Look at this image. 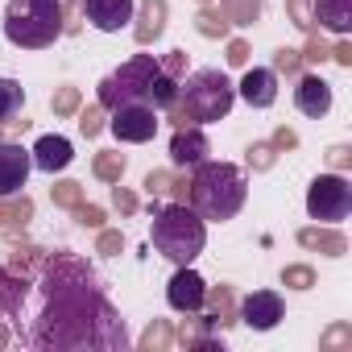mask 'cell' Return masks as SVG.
Segmentation results:
<instances>
[{"mask_svg": "<svg viewBox=\"0 0 352 352\" xmlns=\"http://www.w3.org/2000/svg\"><path fill=\"white\" fill-rule=\"evenodd\" d=\"M120 249H124V236H120V232H100V253L112 257V253H120Z\"/></svg>", "mask_w": 352, "mask_h": 352, "instance_id": "35", "label": "cell"}, {"mask_svg": "<svg viewBox=\"0 0 352 352\" xmlns=\"http://www.w3.org/2000/svg\"><path fill=\"white\" fill-rule=\"evenodd\" d=\"M183 67H187V54H183V50H170L166 63H162V71H166L170 79H174V75H183Z\"/></svg>", "mask_w": 352, "mask_h": 352, "instance_id": "34", "label": "cell"}, {"mask_svg": "<svg viewBox=\"0 0 352 352\" xmlns=\"http://www.w3.org/2000/svg\"><path fill=\"white\" fill-rule=\"evenodd\" d=\"M315 17L331 34H348V25H352V0H315Z\"/></svg>", "mask_w": 352, "mask_h": 352, "instance_id": "18", "label": "cell"}, {"mask_svg": "<svg viewBox=\"0 0 352 352\" xmlns=\"http://www.w3.org/2000/svg\"><path fill=\"white\" fill-rule=\"evenodd\" d=\"M331 54H336V63H344V67H348V63H352V54H348V46H344V42H340V46H336V50H331Z\"/></svg>", "mask_w": 352, "mask_h": 352, "instance_id": "42", "label": "cell"}, {"mask_svg": "<svg viewBox=\"0 0 352 352\" xmlns=\"http://www.w3.org/2000/svg\"><path fill=\"white\" fill-rule=\"evenodd\" d=\"M286 9H290V17H294V25L298 30H311V0H286Z\"/></svg>", "mask_w": 352, "mask_h": 352, "instance_id": "27", "label": "cell"}, {"mask_svg": "<svg viewBox=\"0 0 352 352\" xmlns=\"http://www.w3.org/2000/svg\"><path fill=\"white\" fill-rule=\"evenodd\" d=\"M249 162H253L257 170H270V166H274V145H253V149H249Z\"/></svg>", "mask_w": 352, "mask_h": 352, "instance_id": "31", "label": "cell"}, {"mask_svg": "<svg viewBox=\"0 0 352 352\" xmlns=\"http://www.w3.org/2000/svg\"><path fill=\"white\" fill-rule=\"evenodd\" d=\"M5 38L21 50H46L63 38V0H9Z\"/></svg>", "mask_w": 352, "mask_h": 352, "instance_id": "6", "label": "cell"}, {"mask_svg": "<svg viewBox=\"0 0 352 352\" xmlns=\"http://www.w3.org/2000/svg\"><path fill=\"white\" fill-rule=\"evenodd\" d=\"M170 183H174V179H170L166 170H153L149 179H145V191H149V195H162V191H170Z\"/></svg>", "mask_w": 352, "mask_h": 352, "instance_id": "33", "label": "cell"}, {"mask_svg": "<svg viewBox=\"0 0 352 352\" xmlns=\"http://www.w3.org/2000/svg\"><path fill=\"white\" fill-rule=\"evenodd\" d=\"M204 153H208V137L199 129L179 124V133H174V141H170V162L174 166H199Z\"/></svg>", "mask_w": 352, "mask_h": 352, "instance_id": "16", "label": "cell"}, {"mask_svg": "<svg viewBox=\"0 0 352 352\" xmlns=\"http://www.w3.org/2000/svg\"><path fill=\"white\" fill-rule=\"evenodd\" d=\"M46 311L30 344L38 348H124V323L96 294L91 270L75 257H54L42 278Z\"/></svg>", "mask_w": 352, "mask_h": 352, "instance_id": "1", "label": "cell"}, {"mask_svg": "<svg viewBox=\"0 0 352 352\" xmlns=\"http://www.w3.org/2000/svg\"><path fill=\"white\" fill-rule=\"evenodd\" d=\"M141 344H145V348H153V344H157V348H162V344H170V331H166V327H162V323H153V327H149V331H145V340H141Z\"/></svg>", "mask_w": 352, "mask_h": 352, "instance_id": "36", "label": "cell"}, {"mask_svg": "<svg viewBox=\"0 0 352 352\" xmlns=\"http://www.w3.org/2000/svg\"><path fill=\"white\" fill-rule=\"evenodd\" d=\"M112 133H116V141H133V145L153 141L157 108H149V104H120V108H112Z\"/></svg>", "mask_w": 352, "mask_h": 352, "instance_id": "8", "label": "cell"}, {"mask_svg": "<svg viewBox=\"0 0 352 352\" xmlns=\"http://www.w3.org/2000/svg\"><path fill=\"white\" fill-rule=\"evenodd\" d=\"M241 100H245L249 108H270V104L278 100V75L265 71V67L245 71V79H241Z\"/></svg>", "mask_w": 352, "mask_h": 352, "instance_id": "14", "label": "cell"}, {"mask_svg": "<svg viewBox=\"0 0 352 352\" xmlns=\"http://www.w3.org/2000/svg\"><path fill=\"white\" fill-rule=\"evenodd\" d=\"M112 204H116L120 212H133V208H137V195H129L124 187H116V191H112Z\"/></svg>", "mask_w": 352, "mask_h": 352, "instance_id": "38", "label": "cell"}, {"mask_svg": "<svg viewBox=\"0 0 352 352\" xmlns=\"http://www.w3.org/2000/svg\"><path fill=\"white\" fill-rule=\"evenodd\" d=\"M228 63L232 67H245L249 63V46L245 42H228Z\"/></svg>", "mask_w": 352, "mask_h": 352, "instance_id": "37", "label": "cell"}, {"mask_svg": "<svg viewBox=\"0 0 352 352\" xmlns=\"http://www.w3.org/2000/svg\"><path fill=\"white\" fill-rule=\"evenodd\" d=\"M204 5H208V0H204Z\"/></svg>", "mask_w": 352, "mask_h": 352, "instance_id": "43", "label": "cell"}, {"mask_svg": "<svg viewBox=\"0 0 352 352\" xmlns=\"http://www.w3.org/2000/svg\"><path fill=\"white\" fill-rule=\"evenodd\" d=\"M75 108H79V91H75V87H63V91L54 96V112L67 116V112H75Z\"/></svg>", "mask_w": 352, "mask_h": 352, "instance_id": "28", "label": "cell"}, {"mask_svg": "<svg viewBox=\"0 0 352 352\" xmlns=\"http://www.w3.org/2000/svg\"><path fill=\"white\" fill-rule=\"evenodd\" d=\"M83 17L100 34H120L133 21V0H83Z\"/></svg>", "mask_w": 352, "mask_h": 352, "instance_id": "10", "label": "cell"}, {"mask_svg": "<svg viewBox=\"0 0 352 352\" xmlns=\"http://www.w3.org/2000/svg\"><path fill=\"white\" fill-rule=\"evenodd\" d=\"M220 13L232 25H253L261 17V0H220Z\"/></svg>", "mask_w": 352, "mask_h": 352, "instance_id": "20", "label": "cell"}, {"mask_svg": "<svg viewBox=\"0 0 352 352\" xmlns=\"http://www.w3.org/2000/svg\"><path fill=\"white\" fill-rule=\"evenodd\" d=\"M290 145H294V133L290 129H278L274 133V149H290Z\"/></svg>", "mask_w": 352, "mask_h": 352, "instance_id": "39", "label": "cell"}, {"mask_svg": "<svg viewBox=\"0 0 352 352\" xmlns=\"http://www.w3.org/2000/svg\"><path fill=\"white\" fill-rule=\"evenodd\" d=\"M241 319L253 327V331H270L282 323V298L274 290H253L245 302H241Z\"/></svg>", "mask_w": 352, "mask_h": 352, "instance_id": "12", "label": "cell"}, {"mask_svg": "<svg viewBox=\"0 0 352 352\" xmlns=\"http://www.w3.org/2000/svg\"><path fill=\"white\" fill-rule=\"evenodd\" d=\"M34 216V204L21 195V199H13V204H0V224H25Z\"/></svg>", "mask_w": 352, "mask_h": 352, "instance_id": "24", "label": "cell"}, {"mask_svg": "<svg viewBox=\"0 0 352 352\" xmlns=\"http://www.w3.org/2000/svg\"><path fill=\"white\" fill-rule=\"evenodd\" d=\"M54 204L58 208H79L83 204V187L79 183H58L54 187Z\"/></svg>", "mask_w": 352, "mask_h": 352, "instance_id": "25", "label": "cell"}, {"mask_svg": "<svg viewBox=\"0 0 352 352\" xmlns=\"http://www.w3.org/2000/svg\"><path fill=\"white\" fill-rule=\"evenodd\" d=\"M30 170H34L30 149H21V145H13V141L0 145V199L21 195V187H25V179H30Z\"/></svg>", "mask_w": 352, "mask_h": 352, "instance_id": "9", "label": "cell"}, {"mask_svg": "<svg viewBox=\"0 0 352 352\" xmlns=\"http://www.w3.org/2000/svg\"><path fill=\"white\" fill-rule=\"evenodd\" d=\"M187 187H191L187 195H191V208L199 212V220H216V224L232 220L245 204V191H249L245 170H236L228 162H199L195 179Z\"/></svg>", "mask_w": 352, "mask_h": 352, "instance_id": "3", "label": "cell"}, {"mask_svg": "<svg viewBox=\"0 0 352 352\" xmlns=\"http://www.w3.org/2000/svg\"><path fill=\"white\" fill-rule=\"evenodd\" d=\"M195 30H199L204 38H224V34H228V17H224L220 9H204V13L195 17Z\"/></svg>", "mask_w": 352, "mask_h": 352, "instance_id": "22", "label": "cell"}, {"mask_svg": "<svg viewBox=\"0 0 352 352\" xmlns=\"http://www.w3.org/2000/svg\"><path fill=\"white\" fill-rule=\"evenodd\" d=\"M236 104V87L220 75V71H195L179 96H174V120L179 124H212V120H224Z\"/></svg>", "mask_w": 352, "mask_h": 352, "instance_id": "4", "label": "cell"}, {"mask_svg": "<svg viewBox=\"0 0 352 352\" xmlns=\"http://www.w3.org/2000/svg\"><path fill=\"white\" fill-rule=\"evenodd\" d=\"M120 174H124V157H120V153H100V157H96V179L120 183Z\"/></svg>", "mask_w": 352, "mask_h": 352, "instance_id": "23", "label": "cell"}, {"mask_svg": "<svg viewBox=\"0 0 352 352\" xmlns=\"http://www.w3.org/2000/svg\"><path fill=\"white\" fill-rule=\"evenodd\" d=\"M166 298H170V307L174 311H199L204 302H208V286H204V278L195 274V270H179L170 278V286H166Z\"/></svg>", "mask_w": 352, "mask_h": 352, "instance_id": "11", "label": "cell"}, {"mask_svg": "<svg viewBox=\"0 0 352 352\" xmlns=\"http://www.w3.org/2000/svg\"><path fill=\"white\" fill-rule=\"evenodd\" d=\"M348 157H352V153H348V145H336V149L327 153V162H331V166H348Z\"/></svg>", "mask_w": 352, "mask_h": 352, "instance_id": "40", "label": "cell"}, {"mask_svg": "<svg viewBox=\"0 0 352 352\" xmlns=\"http://www.w3.org/2000/svg\"><path fill=\"white\" fill-rule=\"evenodd\" d=\"M348 208H352V187H348V179H340V174H319V179L311 183V191H307V212H311V220H319V224H340V220L348 216Z\"/></svg>", "mask_w": 352, "mask_h": 352, "instance_id": "7", "label": "cell"}, {"mask_svg": "<svg viewBox=\"0 0 352 352\" xmlns=\"http://www.w3.org/2000/svg\"><path fill=\"white\" fill-rule=\"evenodd\" d=\"M298 241H302L307 249H327V257H340V253H344V236H340V232H319V228H302V232H298Z\"/></svg>", "mask_w": 352, "mask_h": 352, "instance_id": "21", "label": "cell"}, {"mask_svg": "<svg viewBox=\"0 0 352 352\" xmlns=\"http://www.w3.org/2000/svg\"><path fill=\"white\" fill-rule=\"evenodd\" d=\"M30 157H34V166H38V170L58 174V170H67V166H71V157H75V153H71V141H67V137H54V133H50V137H38V145H34V153H30Z\"/></svg>", "mask_w": 352, "mask_h": 352, "instance_id": "15", "label": "cell"}, {"mask_svg": "<svg viewBox=\"0 0 352 352\" xmlns=\"http://www.w3.org/2000/svg\"><path fill=\"white\" fill-rule=\"evenodd\" d=\"M79 129H83V137H96V133L104 129V120H100V108H83V112H79Z\"/></svg>", "mask_w": 352, "mask_h": 352, "instance_id": "29", "label": "cell"}, {"mask_svg": "<svg viewBox=\"0 0 352 352\" xmlns=\"http://www.w3.org/2000/svg\"><path fill=\"white\" fill-rule=\"evenodd\" d=\"M282 282L294 286V290H307V286L315 282V274H311L307 265H290V270H282Z\"/></svg>", "mask_w": 352, "mask_h": 352, "instance_id": "26", "label": "cell"}, {"mask_svg": "<svg viewBox=\"0 0 352 352\" xmlns=\"http://www.w3.org/2000/svg\"><path fill=\"white\" fill-rule=\"evenodd\" d=\"M274 67H278V71H286V75H294V71L302 67V54H298V50H278Z\"/></svg>", "mask_w": 352, "mask_h": 352, "instance_id": "30", "label": "cell"}, {"mask_svg": "<svg viewBox=\"0 0 352 352\" xmlns=\"http://www.w3.org/2000/svg\"><path fill=\"white\" fill-rule=\"evenodd\" d=\"M75 216H79V224H83V228H100V224H104V212H100V208H87V204H79V208H75Z\"/></svg>", "mask_w": 352, "mask_h": 352, "instance_id": "32", "label": "cell"}, {"mask_svg": "<svg viewBox=\"0 0 352 352\" xmlns=\"http://www.w3.org/2000/svg\"><path fill=\"white\" fill-rule=\"evenodd\" d=\"M153 245L162 257H170L174 265H187L204 253V220L199 212H191L187 204H153Z\"/></svg>", "mask_w": 352, "mask_h": 352, "instance_id": "5", "label": "cell"}, {"mask_svg": "<svg viewBox=\"0 0 352 352\" xmlns=\"http://www.w3.org/2000/svg\"><path fill=\"white\" fill-rule=\"evenodd\" d=\"M25 108V91L17 79H0V124H13V116Z\"/></svg>", "mask_w": 352, "mask_h": 352, "instance_id": "19", "label": "cell"}, {"mask_svg": "<svg viewBox=\"0 0 352 352\" xmlns=\"http://www.w3.org/2000/svg\"><path fill=\"white\" fill-rule=\"evenodd\" d=\"M162 30H166V0H145L141 5V25L133 30V38L141 46H149L153 38H162Z\"/></svg>", "mask_w": 352, "mask_h": 352, "instance_id": "17", "label": "cell"}, {"mask_svg": "<svg viewBox=\"0 0 352 352\" xmlns=\"http://www.w3.org/2000/svg\"><path fill=\"white\" fill-rule=\"evenodd\" d=\"M294 104H298V112H302V116H311V120L327 116V112H331V83H327V79H319V75H298Z\"/></svg>", "mask_w": 352, "mask_h": 352, "instance_id": "13", "label": "cell"}, {"mask_svg": "<svg viewBox=\"0 0 352 352\" xmlns=\"http://www.w3.org/2000/svg\"><path fill=\"white\" fill-rule=\"evenodd\" d=\"M302 58H307V63H323V58H327V50H323V46H319V42H311V46H307V54H302Z\"/></svg>", "mask_w": 352, "mask_h": 352, "instance_id": "41", "label": "cell"}, {"mask_svg": "<svg viewBox=\"0 0 352 352\" xmlns=\"http://www.w3.org/2000/svg\"><path fill=\"white\" fill-rule=\"evenodd\" d=\"M174 96H179V83L162 71V63L153 54H133L116 75H108L100 83V108H120V104L170 108Z\"/></svg>", "mask_w": 352, "mask_h": 352, "instance_id": "2", "label": "cell"}]
</instances>
